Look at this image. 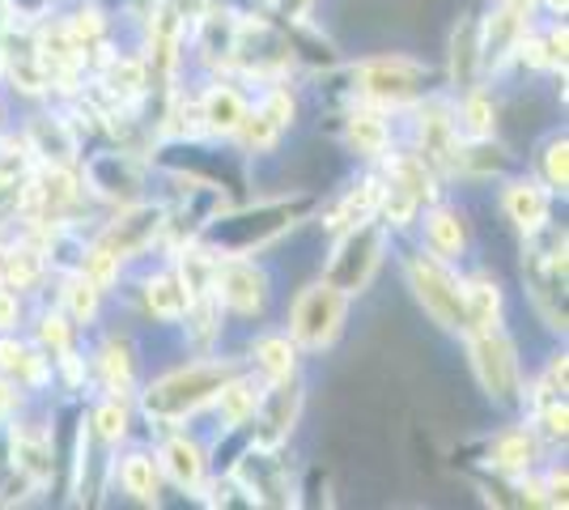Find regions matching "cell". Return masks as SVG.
<instances>
[{
    "mask_svg": "<svg viewBox=\"0 0 569 510\" xmlns=\"http://www.w3.org/2000/svg\"><path fill=\"white\" fill-rule=\"evenodd\" d=\"M247 366L242 353H196L191 362H179L153 374L149 383H141L132 409L144 426L153 430V438L162 430H179V426H191L200 413H209L217 400V391L230 383V374H238Z\"/></svg>",
    "mask_w": 569,
    "mask_h": 510,
    "instance_id": "6da1fadb",
    "label": "cell"
},
{
    "mask_svg": "<svg viewBox=\"0 0 569 510\" xmlns=\"http://www.w3.org/2000/svg\"><path fill=\"white\" fill-rule=\"evenodd\" d=\"M310 209H315V192L298 196H256L242 209H226L217 213L196 243H204L217 260L226 256H263L268 247H277L284 234H293V226H302Z\"/></svg>",
    "mask_w": 569,
    "mask_h": 510,
    "instance_id": "7a4b0ae2",
    "label": "cell"
},
{
    "mask_svg": "<svg viewBox=\"0 0 569 510\" xmlns=\"http://www.w3.org/2000/svg\"><path fill=\"white\" fill-rule=\"evenodd\" d=\"M340 73H345V98L379 107L387 116H403L412 102H421L429 90H438V69L408 56V51L357 56Z\"/></svg>",
    "mask_w": 569,
    "mask_h": 510,
    "instance_id": "3957f363",
    "label": "cell"
},
{
    "mask_svg": "<svg viewBox=\"0 0 569 510\" xmlns=\"http://www.w3.org/2000/svg\"><path fill=\"white\" fill-rule=\"evenodd\" d=\"M566 286H569L566 226L548 221L545 230H536V234L522 239V293H527L536 319L561 340H566V328H569Z\"/></svg>",
    "mask_w": 569,
    "mask_h": 510,
    "instance_id": "277c9868",
    "label": "cell"
},
{
    "mask_svg": "<svg viewBox=\"0 0 569 510\" xmlns=\"http://www.w3.org/2000/svg\"><path fill=\"white\" fill-rule=\"evenodd\" d=\"M403 286L412 293V302L421 307V316L447 332V337H463L468 332V307H463V272L451 260H438L433 251L421 243L403 247L400 256Z\"/></svg>",
    "mask_w": 569,
    "mask_h": 510,
    "instance_id": "5b68a950",
    "label": "cell"
},
{
    "mask_svg": "<svg viewBox=\"0 0 569 510\" xmlns=\"http://www.w3.org/2000/svg\"><path fill=\"white\" fill-rule=\"evenodd\" d=\"M463 353L472 370L480 396L506 417H522V391H527V370H522L519 340L506 328H485V332H463Z\"/></svg>",
    "mask_w": 569,
    "mask_h": 510,
    "instance_id": "8992f818",
    "label": "cell"
},
{
    "mask_svg": "<svg viewBox=\"0 0 569 510\" xmlns=\"http://www.w3.org/2000/svg\"><path fill=\"white\" fill-rule=\"evenodd\" d=\"M387 247H391V230L379 218L357 221L349 230L332 234V247H328V260L319 268V277L332 281L340 293L361 298V293H370L375 277L387 264Z\"/></svg>",
    "mask_w": 569,
    "mask_h": 510,
    "instance_id": "52a82bcc",
    "label": "cell"
},
{
    "mask_svg": "<svg viewBox=\"0 0 569 510\" xmlns=\"http://www.w3.org/2000/svg\"><path fill=\"white\" fill-rule=\"evenodd\" d=\"M349 307H353L349 293H340L332 281L315 277V281H307L302 290L293 293L289 316H284V332L302 349V358H319V353L336 349V340L345 337Z\"/></svg>",
    "mask_w": 569,
    "mask_h": 510,
    "instance_id": "ba28073f",
    "label": "cell"
},
{
    "mask_svg": "<svg viewBox=\"0 0 569 510\" xmlns=\"http://www.w3.org/2000/svg\"><path fill=\"white\" fill-rule=\"evenodd\" d=\"M77 174H81L86 200H98V204H107V209L144 200L149 188H153V167H149V158L123 146L86 149L81 162H77Z\"/></svg>",
    "mask_w": 569,
    "mask_h": 510,
    "instance_id": "9c48e42d",
    "label": "cell"
},
{
    "mask_svg": "<svg viewBox=\"0 0 569 510\" xmlns=\"http://www.w3.org/2000/svg\"><path fill=\"white\" fill-rule=\"evenodd\" d=\"M167 226H170V204L167 200H153V196H144V200H132V204H119L111 209V218L98 226L94 239L102 251H111L116 260L123 264H141L149 260L158 247L167 243Z\"/></svg>",
    "mask_w": 569,
    "mask_h": 510,
    "instance_id": "30bf717a",
    "label": "cell"
},
{
    "mask_svg": "<svg viewBox=\"0 0 569 510\" xmlns=\"http://www.w3.org/2000/svg\"><path fill=\"white\" fill-rule=\"evenodd\" d=\"M4 426H9V463H13V472H22L39 493H48L51 481H56V463H60L51 413H43L34 404V396H30L22 413L9 417Z\"/></svg>",
    "mask_w": 569,
    "mask_h": 510,
    "instance_id": "8fae6325",
    "label": "cell"
},
{
    "mask_svg": "<svg viewBox=\"0 0 569 510\" xmlns=\"http://www.w3.org/2000/svg\"><path fill=\"white\" fill-rule=\"evenodd\" d=\"M540 22V9L536 0H493V9L480 18L476 13V26H480V73H485V86H493L510 73L515 64V51H519L522 34Z\"/></svg>",
    "mask_w": 569,
    "mask_h": 510,
    "instance_id": "7c38bea8",
    "label": "cell"
},
{
    "mask_svg": "<svg viewBox=\"0 0 569 510\" xmlns=\"http://www.w3.org/2000/svg\"><path fill=\"white\" fill-rule=\"evenodd\" d=\"M22 137L39 167H77L86 153V128L77 123L64 102H30L22 120Z\"/></svg>",
    "mask_w": 569,
    "mask_h": 510,
    "instance_id": "4fadbf2b",
    "label": "cell"
},
{
    "mask_svg": "<svg viewBox=\"0 0 569 510\" xmlns=\"http://www.w3.org/2000/svg\"><path fill=\"white\" fill-rule=\"evenodd\" d=\"M213 293L226 319L256 323L272 307V272L263 268L260 256H226L213 268Z\"/></svg>",
    "mask_w": 569,
    "mask_h": 510,
    "instance_id": "5bb4252c",
    "label": "cell"
},
{
    "mask_svg": "<svg viewBox=\"0 0 569 510\" xmlns=\"http://www.w3.org/2000/svg\"><path fill=\"white\" fill-rule=\"evenodd\" d=\"M403 120V141L412 153H421L429 167L442 174L447 158H451L455 141H459V128H455V102L447 90H429L421 102H412L400 116Z\"/></svg>",
    "mask_w": 569,
    "mask_h": 510,
    "instance_id": "9a60e30c",
    "label": "cell"
},
{
    "mask_svg": "<svg viewBox=\"0 0 569 510\" xmlns=\"http://www.w3.org/2000/svg\"><path fill=\"white\" fill-rule=\"evenodd\" d=\"M302 409H307V379L293 374L281 383H268L260 396V409L247 426V447H289V438L302 426Z\"/></svg>",
    "mask_w": 569,
    "mask_h": 510,
    "instance_id": "2e32d148",
    "label": "cell"
},
{
    "mask_svg": "<svg viewBox=\"0 0 569 510\" xmlns=\"http://www.w3.org/2000/svg\"><path fill=\"white\" fill-rule=\"evenodd\" d=\"M153 456L162 463L167 486L179 489L183 498H196V489L204 486V477L213 472V442H204L191 426L162 430L153 438Z\"/></svg>",
    "mask_w": 569,
    "mask_h": 510,
    "instance_id": "e0dca14e",
    "label": "cell"
},
{
    "mask_svg": "<svg viewBox=\"0 0 569 510\" xmlns=\"http://www.w3.org/2000/svg\"><path fill=\"white\" fill-rule=\"evenodd\" d=\"M251 107V86H242L238 77H204L196 90V111L200 128L209 137V146H234L238 128L247 120Z\"/></svg>",
    "mask_w": 569,
    "mask_h": 510,
    "instance_id": "ac0fdd59",
    "label": "cell"
},
{
    "mask_svg": "<svg viewBox=\"0 0 569 510\" xmlns=\"http://www.w3.org/2000/svg\"><path fill=\"white\" fill-rule=\"evenodd\" d=\"M396 120H400V116H387L379 107H366V102L345 98V111H340V146H345V153H353L357 162L379 167L382 158L400 146Z\"/></svg>",
    "mask_w": 569,
    "mask_h": 510,
    "instance_id": "d6986e66",
    "label": "cell"
},
{
    "mask_svg": "<svg viewBox=\"0 0 569 510\" xmlns=\"http://www.w3.org/2000/svg\"><path fill=\"white\" fill-rule=\"evenodd\" d=\"M90 379L98 396H119V400H137L141 391V349L132 344L128 332H107L90 349Z\"/></svg>",
    "mask_w": 569,
    "mask_h": 510,
    "instance_id": "ffe728a7",
    "label": "cell"
},
{
    "mask_svg": "<svg viewBox=\"0 0 569 510\" xmlns=\"http://www.w3.org/2000/svg\"><path fill=\"white\" fill-rule=\"evenodd\" d=\"M107 481L137 507H162L167 502V477H162V463L153 456V447L144 442H123L111 451V463H107Z\"/></svg>",
    "mask_w": 569,
    "mask_h": 510,
    "instance_id": "44dd1931",
    "label": "cell"
},
{
    "mask_svg": "<svg viewBox=\"0 0 569 510\" xmlns=\"http://www.w3.org/2000/svg\"><path fill=\"white\" fill-rule=\"evenodd\" d=\"M498 213L506 218V226L527 239V234H536V230H545L548 221H552V204H557V196L545 188V179L540 174H527V170H510L506 179H498Z\"/></svg>",
    "mask_w": 569,
    "mask_h": 510,
    "instance_id": "7402d4cb",
    "label": "cell"
},
{
    "mask_svg": "<svg viewBox=\"0 0 569 510\" xmlns=\"http://www.w3.org/2000/svg\"><path fill=\"white\" fill-rule=\"evenodd\" d=\"M545 451H548V442L536 434V426H531L527 417H515L510 426H498V430L489 434L480 463H485V472L510 481V477H519V472L540 468V463L548 460Z\"/></svg>",
    "mask_w": 569,
    "mask_h": 510,
    "instance_id": "603a6c76",
    "label": "cell"
},
{
    "mask_svg": "<svg viewBox=\"0 0 569 510\" xmlns=\"http://www.w3.org/2000/svg\"><path fill=\"white\" fill-rule=\"evenodd\" d=\"M510 170H519V162L501 137H459L442 167V183H498Z\"/></svg>",
    "mask_w": 569,
    "mask_h": 510,
    "instance_id": "cb8c5ba5",
    "label": "cell"
},
{
    "mask_svg": "<svg viewBox=\"0 0 569 510\" xmlns=\"http://www.w3.org/2000/svg\"><path fill=\"white\" fill-rule=\"evenodd\" d=\"M412 230H417V243L426 247V251H433L438 260L463 264L468 251H472V221H468V209H459L447 196H438L433 204H426Z\"/></svg>",
    "mask_w": 569,
    "mask_h": 510,
    "instance_id": "d4e9b609",
    "label": "cell"
},
{
    "mask_svg": "<svg viewBox=\"0 0 569 510\" xmlns=\"http://www.w3.org/2000/svg\"><path fill=\"white\" fill-rule=\"evenodd\" d=\"M0 374L13 379L34 400L51 391V358L22 332H0Z\"/></svg>",
    "mask_w": 569,
    "mask_h": 510,
    "instance_id": "484cf974",
    "label": "cell"
},
{
    "mask_svg": "<svg viewBox=\"0 0 569 510\" xmlns=\"http://www.w3.org/2000/svg\"><path fill=\"white\" fill-rule=\"evenodd\" d=\"M263 388H268V383H263L251 366H242L238 374H230V383L217 391V400H213L217 438H234L251 426V417L260 409Z\"/></svg>",
    "mask_w": 569,
    "mask_h": 510,
    "instance_id": "4316f807",
    "label": "cell"
},
{
    "mask_svg": "<svg viewBox=\"0 0 569 510\" xmlns=\"http://www.w3.org/2000/svg\"><path fill=\"white\" fill-rule=\"evenodd\" d=\"M379 196H382V174L379 167H366L357 174L349 188H340L336 200L323 209V234H340V230H349L357 221L366 218H379Z\"/></svg>",
    "mask_w": 569,
    "mask_h": 510,
    "instance_id": "83f0119b",
    "label": "cell"
},
{
    "mask_svg": "<svg viewBox=\"0 0 569 510\" xmlns=\"http://www.w3.org/2000/svg\"><path fill=\"white\" fill-rule=\"evenodd\" d=\"M463 307H468V332H485V328H506V281L493 268H472L463 272Z\"/></svg>",
    "mask_w": 569,
    "mask_h": 510,
    "instance_id": "f1b7e54d",
    "label": "cell"
},
{
    "mask_svg": "<svg viewBox=\"0 0 569 510\" xmlns=\"http://www.w3.org/2000/svg\"><path fill=\"white\" fill-rule=\"evenodd\" d=\"M480 81V26L476 13H459L447 34V94H463Z\"/></svg>",
    "mask_w": 569,
    "mask_h": 510,
    "instance_id": "f546056e",
    "label": "cell"
},
{
    "mask_svg": "<svg viewBox=\"0 0 569 510\" xmlns=\"http://www.w3.org/2000/svg\"><path fill=\"white\" fill-rule=\"evenodd\" d=\"M247 366L260 374L263 383H281V379H293L302 374V349L293 344V337L284 328H268V332H256L247 340Z\"/></svg>",
    "mask_w": 569,
    "mask_h": 510,
    "instance_id": "4dcf8cb0",
    "label": "cell"
},
{
    "mask_svg": "<svg viewBox=\"0 0 569 510\" xmlns=\"http://www.w3.org/2000/svg\"><path fill=\"white\" fill-rule=\"evenodd\" d=\"M141 307L153 323L179 328V319L188 311V290H183V281H179V272H174L170 260L141 272Z\"/></svg>",
    "mask_w": 569,
    "mask_h": 510,
    "instance_id": "1f68e13d",
    "label": "cell"
},
{
    "mask_svg": "<svg viewBox=\"0 0 569 510\" xmlns=\"http://www.w3.org/2000/svg\"><path fill=\"white\" fill-rule=\"evenodd\" d=\"M56 302L77 323V332H94L102 323V311H107V293L98 290L81 268H69V272L56 277Z\"/></svg>",
    "mask_w": 569,
    "mask_h": 510,
    "instance_id": "d6a6232c",
    "label": "cell"
},
{
    "mask_svg": "<svg viewBox=\"0 0 569 510\" xmlns=\"http://www.w3.org/2000/svg\"><path fill=\"white\" fill-rule=\"evenodd\" d=\"M48 277H51V268H48V256H43V247L34 243L30 234H22V230H13L0 281H4V286H13V290H22L26 298H34V293L48 286Z\"/></svg>",
    "mask_w": 569,
    "mask_h": 510,
    "instance_id": "836d02e7",
    "label": "cell"
},
{
    "mask_svg": "<svg viewBox=\"0 0 569 510\" xmlns=\"http://www.w3.org/2000/svg\"><path fill=\"white\" fill-rule=\"evenodd\" d=\"M34 153L26 146L22 128H0V226L9 221V204L26 179L34 174Z\"/></svg>",
    "mask_w": 569,
    "mask_h": 510,
    "instance_id": "e575fe53",
    "label": "cell"
},
{
    "mask_svg": "<svg viewBox=\"0 0 569 510\" xmlns=\"http://www.w3.org/2000/svg\"><path fill=\"white\" fill-rule=\"evenodd\" d=\"M455 102V128L459 137H498L501 132V107L493 98V86H472L463 94H451Z\"/></svg>",
    "mask_w": 569,
    "mask_h": 510,
    "instance_id": "d590c367",
    "label": "cell"
},
{
    "mask_svg": "<svg viewBox=\"0 0 569 510\" xmlns=\"http://www.w3.org/2000/svg\"><path fill=\"white\" fill-rule=\"evenodd\" d=\"M132 417H137L132 400L98 396L94 404H90V413H86V421H90V434H94L98 447L102 451H116V447H123L132 438Z\"/></svg>",
    "mask_w": 569,
    "mask_h": 510,
    "instance_id": "8d00e7d4",
    "label": "cell"
},
{
    "mask_svg": "<svg viewBox=\"0 0 569 510\" xmlns=\"http://www.w3.org/2000/svg\"><path fill=\"white\" fill-rule=\"evenodd\" d=\"M30 340L48 353V358H56V353H64V349H72L77 344V323H72L64 311H60V302H39V307H30Z\"/></svg>",
    "mask_w": 569,
    "mask_h": 510,
    "instance_id": "74e56055",
    "label": "cell"
},
{
    "mask_svg": "<svg viewBox=\"0 0 569 510\" xmlns=\"http://www.w3.org/2000/svg\"><path fill=\"white\" fill-rule=\"evenodd\" d=\"M536 174L545 179L548 192L566 200V192H569V137H566V128H552L545 141L536 146Z\"/></svg>",
    "mask_w": 569,
    "mask_h": 510,
    "instance_id": "f35d334b",
    "label": "cell"
},
{
    "mask_svg": "<svg viewBox=\"0 0 569 510\" xmlns=\"http://www.w3.org/2000/svg\"><path fill=\"white\" fill-rule=\"evenodd\" d=\"M30 319V298L0 281V332H22Z\"/></svg>",
    "mask_w": 569,
    "mask_h": 510,
    "instance_id": "ab89813d",
    "label": "cell"
},
{
    "mask_svg": "<svg viewBox=\"0 0 569 510\" xmlns=\"http://www.w3.org/2000/svg\"><path fill=\"white\" fill-rule=\"evenodd\" d=\"M0 9H4V26H34L56 13V0H0Z\"/></svg>",
    "mask_w": 569,
    "mask_h": 510,
    "instance_id": "60d3db41",
    "label": "cell"
},
{
    "mask_svg": "<svg viewBox=\"0 0 569 510\" xmlns=\"http://www.w3.org/2000/svg\"><path fill=\"white\" fill-rule=\"evenodd\" d=\"M268 9H272L281 22H307V18H315L319 0H268Z\"/></svg>",
    "mask_w": 569,
    "mask_h": 510,
    "instance_id": "b9f144b4",
    "label": "cell"
},
{
    "mask_svg": "<svg viewBox=\"0 0 569 510\" xmlns=\"http://www.w3.org/2000/svg\"><path fill=\"white\" fill-rule=\"evenodd\" d=\"M26 400H30V396H26V391L13 383V379H4V374H0V421H9V417L22 413Z\"/></svg>",
    "mask_w": 569,
    "mask_h": 510,
    "instance_id": "7bdbcfd3",
    "label": "cell"
},
{
    "mask_svg": "<svg viewBox=\"0 0 569 510\" xmlns=\"http://www.w3.org/2000/svg\"><path fill=\"white\" fill-rule=\"evenodd\" d=\"M4 256H9V239L0 234V272H4Z\"/></svg>",
    "mask_w": 569,
    "mask_h": 510,
    "instance_id": "ee69618b",
    "label": "cell"
},
{
    "mask_svg": "<svg viewBox=\"0 0 569 510\" xmlns=\"http://www.w3.org/2000/svg\"><path fill=\"white\" fill-rule=\"evenodd\" d=\"M4 120H9V116H4V102H0V128H4Z\"/></svg>",
    "mask_w": 569,
    "mask_h": 510,
    "instance_id": "f6af8a7d",
    "label": "cell"
},
{
    "mask_svg": "<svg viewBox=\"0 0 569 510\" xmlns=\"http://www.w3.org/2000/svg\"><path fill=\"white\" fill-rule=\"evenodd\" d=\"M0 39H4V9H0Z\"/></svg>",
    "mask_w": 569,
    "mask_h": 510,
    "instance_id": "bcb514c9",
    "label": "cell"
}]
</instances>
